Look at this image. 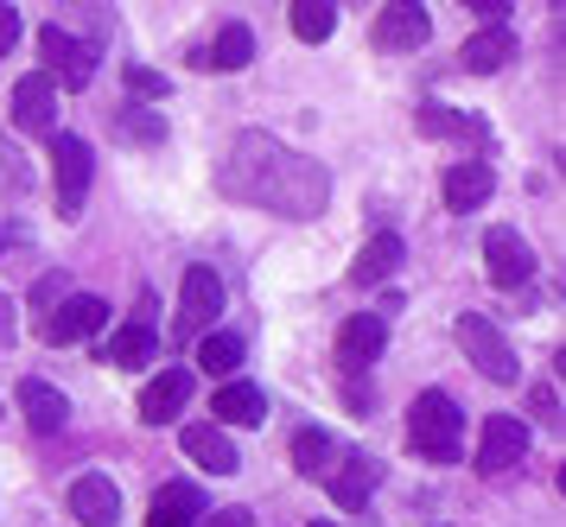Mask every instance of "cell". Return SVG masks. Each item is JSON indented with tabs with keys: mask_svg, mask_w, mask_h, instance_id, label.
<instances>
[{
	"mask_svg": "<svg viewBox=\"0 0 566 527\" xmlns=\"http://www.w3.org/2000/svg\"><path fill=\"white\" fill-rule=\"evenodd\" d=\"M71 515H77L83 527H115L122 521V489L108 477H77L71 483Z\"/></svg>",
	"mask_w": 566,
	"mask_h": 527,
	"instance_id": "15",
	"label": "cell"
},
{
	"mask_svg": "<svg viewBox=\"0 0 566 527\" xmlns=\"http://www.w3.org/2000/svg\"><path fill=\"white\" fill-rule=\"evenodd\" d=\"M122 140H134V147H140V140H147V147H154V140H166V122H159V115H147V108H122Z\"/></svg>",
	"mask_w": 566,
	"mask_h": 527,
	"instance_id": "29",
	"label": "cell"
},
{
	"mask_svg": "<svg viewBox=\"0 0 566 527\" xmlns=\"http://www.w3.org/2000/svg\"><path fill=\"white\" fill-rule=\"evenodd\" d=\"M179 452L191 457V464H205V471H217V477H235V445L223 426H210V420H198V426L179 432Z\"/></svg>",
	"mask_w": 566,
	"mask_h": 527,
	"instance_id": "14",
	"label": "cell"
},
{
	"mask_svg": "<svg viewBox=\"0 0 566 527\" xmlns=\"http://www.w3.org/2000/svg\"><path fill=\"white\" fill-rule=\"evenodd\" d=\"M484 274H490V286H503V293L528 286L535 254H528V242H522L515 229H490V235H484Z\"/></svg>",
	"mask_w": 566,
	"mask_h": 527,
	"instance_id": "7",
	"label": "cell"
},
{
	"mask_svg": "<svg viewBox=\"0 0 566 527\" xmlns=\"http://www.w3.org/2000/svg\"><path fill=\"white\" fill-rule=\"evenodd\" d=\"M522 452H528V420H515V413L484 420V445H478V471H484V477L515 471V464H522Z\"/></svg>",
	"mask_w": 566,
	"mask_h": 527,
	"instance_id": "8",
	"label": "cell"
},
{
	"mask_svg": "<svg viewBox=\"0 0 566 527\" xmlns=\"http://www.w3.org/2000/svg\"><path fill=\"white\" fill-rule=\"evenodd\" d=\"M198 369H205V376H230V369H242V337H235V330H210L205 344H198Z\"/></svg>",
	"mask_w": 566,
	"mask_h": 527,
	"instance_id": "28",
	"label": "cell"
},
{
	"mask_svg": "<svg viewBox=\"0 0 566 527\" xmlns=\"http://www.w3.org/2000/svg\"><path fill=\"white\" fill-rule=\"evenodd\" d=\"M217 312H223V280L210 274V267H191L179 286V330L198 337L205 325H217Z\"/></svg>",
	"mask_w": 566,
	"mask_h": 527,
	"instance_id": "9",
	"label": "cell"
},
{
	"mask_svg": "<svg viewBox=\"0 0 566 527\" xmlns=\"http://www.w3.org/2000/svg\"><path fill=\"white\" fill-rule=\"evenodd\" d=\"M20 413H27L32 432H64L71 426V401L57 394L52 381H39V376L20 381Z\"/></svg>",
	"mask_w": 566,
	"mask_h": 527,
	"instance_id": "17",
	"label": "cell"
},
{
	"mask_svg": "<svg viewBox=\"0 0 566 527\" xmlns=\"http://www.w3.org/2000/svg\"><path fill=\"white\" fill-rule=\"evenodd\" d=\"M420 134H433V140H471V147H484V140H490V122L464 115V108H446V102H420Z\"/></svg>",
	"mask_w": 566,
	"mask_h": 527,
	"instance_id": "18",
	"label": "cell"
},
{
	"mask_svg": "<svg viewBox=\"0 0 566 527\" xmlns=\"http://www.w3.org/2000/svg\"><path fill=\"white\" fill-rule=\"evenodd\" d=\"M13 45H20V13H13V7H0V57H7Z\"/></svg>",
	"mask_w": 566,
	"mask_h": 527,
	"instance_id": "32",
	"label": "cell"
},
{
	"mask_svg": "<svg viewBox=\"0 0 566 527\" xmlns=\"http://www.w3.org/2000/svg\"><path fill=\"white\" fill-rule=\"evenodd\" d=\"M198 515H205V489L198 483H166L147 508V527H198Z\"/></svg>",
	"mask_w": 566,
	"mask_h": 527,
	"instance_id": "20",
	"label": "cell"
},
{
	"mask_svg": "<svg viewBox=\"0 0 566 527\" xmlns=\"http://www.w3.org/2000/svg\"><path fill=\"white\" fill-rule=\"evenodd\" d=\"M39 64H45V76L64 83V89H90V64H96V51L77 45L64 25H45V32H39Z\"/></svg>",
	"mask_w": 566,
	"mask_h": 527,
	"instance_id": "6",
	"label": "cell"
},
{
	"mask_svg": "<svg viewBox=\"0 0 566 527\" xmlns=\"http://www.w3.org/2000/svg\"><path fill=\"white\" fill-rule=\"evenodd\" d=\"M128 89H134V96H147V102H159L172 83H166L159 71H147V64H128Z\"/></svg>",
	"mask_w": 566,
	"mask_h": 527,
	"instance_id": "30",
	"label": "cell"
},
{
	"mask_svg": "<svg viewBox=\"0 0 566 527\" xmlns=\"http://www.w3.org/2000/svg\"><path fill=\"white\" fill-rule=\"evenodd\" d=\"M185 401H191V369H159L147 381V394H140V420L147 426H166V420H179Z\"/></svg>",
	"mask_w": 566,
	"mask_h": 527,
	"instance_id": "13",
	"label": "cell"
},
{
	"mask_svg": "<svg viewBox=\"0 0 566 527\" xmlns=\"http://www.w3.org/2000/svg\"><path fill=\"white\" fill-rule=\"evenodd\" d=\"M13 344V305H7V293H0V350Z\"/></svg>",
	"mask_w": 566,
	"mask_h": 527,
	"instance_id": "36",
	"label": "cell"
},
{
	"mask_svg": "<svg viewBox=\"0 0 566 527\" xmlns=\"http://www.w3.org/2000/svg\"><path fill=\"white\" fill-rule=\"evenodd\" d=\"M490 191H496V172H490L484 159H464V166H452V172H446V210H452V217H459V210L490 203Z\"/></svg>",
	"mask_w": 566,
	"mask_h": 527,
	"instance_id": "19",
	"label": "cell"
},
{
	"mask_svg": "<svg viewBox=\"0 0 566 527\" xmlns=\"http://www.w3.org/2000/svg\"><path fill=\"white\" fill-rule=\"evenodd\" d=\"M103 330H108V305L96 299V293H71L64 305H52V312L39 318V337H45L52 350L83 344V337H103Z\"/></svg>",
	"mask_w": 566,
	"mask_h": 527,
	"instance_id": "3",
	"label": "cell"
},
{
	"mask_svg": "<svg viewBox=\"0 0 566 527\" xmlns=\"http://www.w3.org/2000/svg\"><path fill=\"white\" fill-rule=\"evenodd\" d=\"M13 122H20V134H52L57 127V83L45 71L20 76V89H13Z\"/></svg>",
	"mask_w": 566,
	"mask_h": 527,
	"instance_id": "10",
	"label": "cell"
},
{
	"mask_svg": "<svg viewBox=\"0 0 566 527\" xmlns=\"http://www.w3.org/2000/svg\"><path fill=\"white\" fill-rule=\"evenodd\" d=\"M395 267H401V235H376V242H363V254L350 261V280H357V286H382Z\"/></svg>",
	"mask_w": 566,
	"mask_h": 527,
	"instance_id": "24",
	"label": "cell"
},
{
	"mask_svg": "<svg viewBox=\"0 0 566 527\" xmlns=\"http://www.w3.org/2000/svg\"><path fill=\"white\" fill-rule=\"evenodd\" d=\"M7 249H20V235H13V229L0 223V254H7Z\"/></svg>",
	"mask_w": 566,
	"mask_h": 527,
	"instance_id": "37",
	"label": "cell"
},
{
	"mask_svg": "<svg viewBox=\"0 0 566 527\" xmlns=\"http://www.w3.org/2000/svg\"><path fill=\"white\" fill-rule=\"evenodd\" d=\"M382 344H388V325L376 312H357V318H344V330H337V362L344 369H369L382 356Z\"/></svg>",
	"mask_w": 566,
	"mask_h": 527,
	"instance_id": "12",
	"label": "cell"
},
{
	"mask_svg": "<svg viewBox=\"0 0 566 527\" xmlns=\"http://www.w3.org/2000/svg\"><path fill=\"white\" fill-rule=\"evenodd\" d=\"M471 13H478V20H484V25H503V13H510V7H496V0H478Z\"/></svg>",
	"mask_w": 566,
	"mask_h": 527,
	"instance_id": "35",
	"label": "cell"
},
{
	"mask_svg": "<svg viewBox=\"0 0 566 527\" xmlns=\"http://www.w3.org/2000/svg\"><path fill=\"white\" fill-rule=\"evenodd\" d=\"M249 57H255V32H249L242 20H230L223 32H217V45L205 51V64H210V71H242Z\"/></svg>",
	"mask_w": 566,
	"mask_h": 527,
	"instance_id": "26",
	"label": "cell"
},
{
	"mask_svg": "<svg viewBox=\"0 0 566 527\" xmlns=\"http://www.w3.org/2000/svg\"><path fill=\"white\" fill-rule=\"evenodd\" d=\"M332 464H337V445H332L325 426L293 432V471H300V477H332Z\"/></svg>",
	"mask_w": 566,
	"mask_h": 527,
	"instance_id": "23",
	"label": "cell"
},
{
	"mask_svg": "<svg viewBox=\"0 0 566 527\" xmlns=\"http://www.w3.org/2000/svg\"><path fill=\"white\" fill-rule=\"evenodd\" d=\"M210 413H217V420H230V426H261V420H268V394L249 388V381H223V388H217V401H210Z\"/></svg>",
	"mask_w": 566,
	"mask_h": 527,
	"instance_id": "22",
	"label": "cell"
},
{
	"mask_svg": "<svg viewBox=\"0 0 566 527\" xmlns=\"http://www.w3.org/2000/svg\"><path fill=\"white\" fill-rule=\"evenodd\" d=\"M408 445L427 464H452L464 452V407L446 394V388H427L420 401L408 407Z\"/></svg>",
	"mask_w": 566,
	"mask_h": 527,
	"instance_id": "2",
	"label": "cell"
},
{
	"mask_svg": "<svg viewBox=\"0 0 566 527\" xmlns=\"http://www.w3.org/2000/svg\"><path fill=\"white\" fill-rule=\"evenodd\" d=\"M286 20H293V32H300L306 45H325V39L337 32V7H332V0H300Z\"/></svg>",
	"mask_w": 566,
	"mask_h": 527,
	"instance_id": "27",
	"label": "cell"
},
{
	"mask_svg": "<svg viewBox=\"0 0 566 527\" xmlns=\"http://www.w3.org/2000/svg\"><path fill=\"white\" fill-rule=\"evenodd\" d=\"M154 350H159V330L154 325H134V318L108 337V362H115V369H140Z\"/></svg>",
	"mask_w": 566,
	"mask_h": 527,
	"instance_id": "25",
	"label": "cell"
},
{
	"mask_svg": "<svg viewBox=\"0 0 566 527\" xmlns=\"http://www.w3.org/2000/svg\"><path fill=\"white\" fill-rule=\"evenodd\" d=\"M312 527H337V521H312Z\"/></svg>",
	"mask_w": 566,
	"mask_h": 527,
	"instance_id": "38",
	"label": "cell"
},
{
	"mask_svg": "<svg viewBox=\"0 0 566 527\" xmlns=\"http://www.w3.org/2000/svg\"><path fill=\"white\" fill-rule=\"evenodd\" d=\"M376 483H382V464H376L369 452H350V457H337V464H332L325 489H332V503H337V508H363Z\"/></svg>",
	"mask_w": 566,
	"mask_h": 527,
	"instance_id": "11",
	"label": "cell"
},
{
	"mask_svg": "<svg viewBox=\"0 0 566 527\" xmlns=\"http://www.w3.org/2000/svg\"><path fill=\"white\" fill-rule=\"evenodd\" d=\"M90 172H96V159H90V140H77V134H52L57 217H77V210H83V198H90Z\"/></svg>",
	"mask_w": 566,
	"mask_h": 527,
	"instance_id": "5",
	"label": "cell"
},
{
	"mask_svg": "<svg viewBox=\"0 0 566 527\" xmlns=\"http://www.w3.org/2000/svg\"><path fill=\"white\" fill-rule=\"evenodd\" d=\"M198 527H255V515H249V508H223V515H210V521H198Z\"/></svg>",
	"mask_w": 566,
	"mask_h": 527,
	"instance_id": "34",
	"label": "cell"
},
{
	"mask_svg": "<svg viewBox=\"0 0 566 527\" xmlns=\"http://www.w3.org/2000/svg\"><path fill=\"white\" fill-rule=\"evenodd\" d=\"M32 305H39V318L52 312V305H64V274H45L39 286H32Z\"/></svg>",
	"mask_w": 566,
	"mask_h": 527,
	"instance_id": "31",
	"label": "cell"
},
{
	"mask_svg": "<svg viewBox=\"0 0 566 527\" xmlns=\"http://www.w3.org/2000/svg\"><path fill=\"white\" fill-rule=\"evenodd\" d=\"M459 350L471 356V369L484 381H515V350L503 344V330L490 325L484 312H464L459 318Z\"/></svg>",
	"mask_w": 566,
	"mask_h": 527,
	"instance_id": "4",
	"label": "cell"
},
{
	"mask_svg": "<svg viewBox=\"0 0 566 527\" xmlns=\"http://www.w3.org/2000/svg\"><path fill=\"white\" fill-rule=\"evenodd\" d=\"M535 413L554 426V420H560V388H535Z\"/></svg>",
	"mask_w": 566,
	"mask_h": 527,
	"instance_id": "33",
	"label": "cell"
},
{
	"mask_svg": "<svg viewBox=\"0 0 566 527\" xmlns=\"http://www.w3.org/2000/svg\"><path fill=\"white\" fill-rule=\"evenodd\" d=\"M427 32H433V20H427V7H382L376 13V45L382 51H413V45H427Z\"/></svg>",
	"mask_w": 566,
	"mask_h": 527,
	"instance_id": "16",
	"label": "cell"
},
{
	"mask_svg": "<svg viewBox=\"0 0 566 527\" xmlns=\"http://www.w3.org/2000/svg\"><path fill=\"white\" fill-rule=\"evenodd\" d=\"M217 185H223V198L268 210V217H293V223H306L332 203V172L306 152L281 147L274 134H235L217 166Z\"/></svg>",
	"mask_w": 566,
	"mask_h": 527,
	"instance_id": "1",
	"label": "cell"
},
{
	"mask_svg": "<svg viewBox=\"0 0 566 527\" xmlns=\"http://www.w3.org/2000/svg\"><path fill=\"white\" fill-rule=\"evenodd\" d=\"M459 64H464V71H478V76H490V71H503V64H515V32H510V25H484L478 39H464Z\"/></svg>",
	"mask_w": 566,
	"mask_h": 527,
	"instance_id": "21",
	"label": "cell"
}]
</instances>
